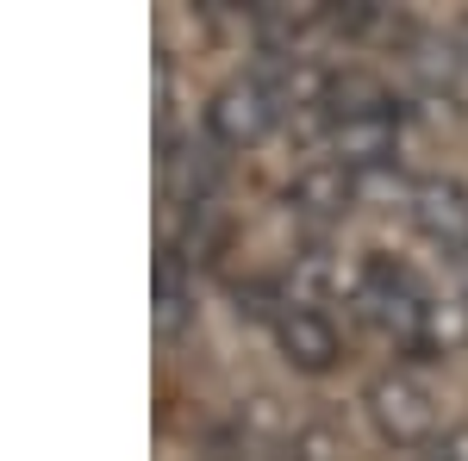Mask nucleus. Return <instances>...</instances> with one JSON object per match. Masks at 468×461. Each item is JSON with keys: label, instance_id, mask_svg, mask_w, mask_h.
Returning a JSON list of instances; mask_svg holds the SVG:
<instances>
[{"label": "nucleus", "instance_id": "nucleus-12", "mask_svg": "<svg viewBox=\"0 0 468 461\" xmlns=\"http://www.w3.org/2000/svg\"><path fill=\"white\" fill-rule=\"evenodd\" d=\"M406 461H468V424H463V430H443V436H431L425 449H412Z\"/></svg>", "mask_w": 468, "mask_h": 461}, {"label": "nucleus", "instance_id": "nucleus-2", "mask_svg": "<svg viewBox=\"0 0 468 461\" xmlns=\"http://www.w3.org/2000/svg\"><path fill=\"white\" fill-rule=\"evenodd\" d=\"M362 412H368L375 436L394 443V449H425L437 436V399H431V387H425L419 374H406V368L375 374L368 393H362Z\"/></svg>", "mask_w": 468, "mask_h": 461}, {"label": "nucleus", "instance_id": "nucleus-11", "mask_svg": "<svg viewBox=\"0 0 468 461\" xmlns=\"http://www.w3.org/2000/svg\"><path fill=\"white\" fill-rule=\"evenodd\" d=\"M269 461H337V436L324 424H300V430H288V443Z\"/></svg>", "mask_w": 468, "mask_h": 461}, {"label": "nucleus", "instance_id": "nucleus-8", "mask_svg": "<svg viewBox=\"0 0 468 461\" xmlns=\"http://www.w3.org/2000/svg\"><path fill=\"white\" fill-rule=\"evenodd\" d=\"M250 32L262 57H306V37L319 32V6H256Z\"/></svg>", "mask_w": 468, "mask_h": 461}, {"label": "nucleus", "instance_id": "nucleus-7", "mask_svg": "<svg viewBox=\"0 0 468 461\" xmlns=\"http://www.w3.org/2000/svg\"><path fill=\"white\" fill-rule=\"evenodd\" d=\"M225 143L213 138H187L176 143V156H169V181H176V213H207L218 194V175H225V156H218Z\"/></svg>", "mask_w": 468, "mask_h": 461}, {"label": "nucleus", "instance_id": "nucleus-3", "mask_svg": "<svg viewBox=\"0 0 468 461\" xmlns=\"http://www.w3.org/2000/svg\"><path fill=\"white\" fill-rule=\"evenodd\" d=\"M406 218L412 231L437 244L450 262L468 256V181L463 175H419L412 194H406Z\"/></svg>", "mask_w": 468, "mask_h": 461}, {"label": "nucleus", "instance_id": "nucleus-14", "mask_svg": "<svg viewBox=\"0 0 468 461\" xmlns=\"http://www.w3.org/2000/svg\"><path fill=\"white\" fill-rule=\"evenodd\" d=\"M456 44H463V57H468V13L456 19Z\"/></svg>", "mask_w": 468, "mask_h": 461}, {"label": "nucleus", "instance_id": "nucleus-5", "mask_svg": "<svg viewBox=\"0 0 468 461\" xmlns=\"http://www.w3.org/2000/svg\"><path fill=\"white\" fill-rule=\"evenodd\" d=\"M356 200H362V187L344 162H313V169H300L293 187H288V213L300 218V225H331V218L350 213Z\"/></svg>", "mask_w": 468, "mask_h": 461}, {"label": "nucleus", "instance_id": "nucleus-9", "mask_svg": "<svg viewBox=\"0 0 468 461\" xmlns=\"http://www.w3.org/2000/svg\"><path fill=\"white\" fill-rule=\"evenodd\" d=\"M194 324V275L176 249L156 256V337H181Z\"/></svg>", "mask_w": 468, "mask_h": 461}, {"label": "nucleus", "instance_id": "nucleus-1", "mask_svg": "<svg viewBox=\"0 0 468 461\" xmlns=\"http://www.w3.org/2000/svg\"><path fill=\"white\" fill-rule=\"evenodd\" d=\"M350 306H356V319L375 337H388V343H399L412 355L419 330H425V312H431V287L419 281L406 262H394V256H368L350 275Z\"/></svg>", "mask_w": 468, "mask_h": 461}, {"label": "nucleus", "instance_id": "nucleus-6", "mask_svg": "<svg viewBox=\"0 0 468 461\" xmlns=\"http://www.w3.org/2000/svg\"><path fill=\"white\" fill-rule=\"evenodd\" d=\"M269 330H275L282 355H288L300 374H324L337 361V324L324 319V312H313V306H282Z\"/></svg>", "mask_w": 468, "mask_h": 461}, {"label": "nucleus", "instance_id": "nucleus-13", "mask_svg": "<svg viewBox=\"0 0 468 461\" xmlns=\"http://www.w3.org/2000/svg\"><path fill=\"white\" fill-rule=\"evenodd\" d=\"M450 268H456V293H463V299H468V256H456Z\"/></svg>", "mask_w": 468, "mask_h": 461}, {"label": "nucleus", "instance_id": "nucleus-10", "mask_svg": "<svg viewBox=\"0 0 468 461\" xmlns=\"http://www.w3.org/2000/svg\"><path fill=\"white\" fill-rule=\"evenodd\" d=\"M468 343V299L463 293H431V312H425V330H419V350L425 361H443Z\"/></svg>", "mask_w": 468, "mask_h": 461}, {"label": "nucleus", "instance_id": "nucleus-4", "mask_svg": "<svg viewBox=\"0 0 468 461\" xmlns=\"http://www.w3.org/2000/svg\"><path fill=\"white\" fill-rule=\"evenodd\" d=\"M269 125H282V112H275L269 88H262L256 75L225 81V88L213 94V107H207V138L225 143V150H244V143L269 138Z\"/></svg>", "mask_w": 468, "mask_h": 461}]
</instances>
